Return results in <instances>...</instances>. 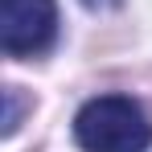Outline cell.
Returning a JSON list of instances; mask_svg holds the SVG:
<instances>
[{"label":"cell","mask_w":152,"mask_h":152,"mask_svg":"<svg viewBox=\"0 0 152 152\" xmlns=\"http://www.w3.org/2000/svg\"><path fill=\"white\" fill-rule=\"evenodd\" d=\"M74 140L82 152H148L152 119L127 95H99L78 107Z\"/></svg>","instance_id":"6da1fadb"},{"label":"cell","mask_w":152,"mask_h":152,"mask_svg":"<svg viewBox=\"0 0 152 152\" xmlns=\"http://www.w3.org/2000/svg\"><path fill=\"white\" fill-rule=\"evenodd\" d=\"M58 37L53 0H0V50L8 58L45 53Z\"/></svg>","instance_id":"7a4b0ae2"},{"label":"cell","mask_w":152,"mask_h":152,"mask_svg":"<svg viewBox=\"0 0 152 152\" xmlns=\"http://www.w3.org/2000/svg\"><path fill=\"white\" fill-rule=\"evenodd\" d=\"M4 103H8V111H4V136H12L17 124H21V95H17V86L4 91Z\"/></svg>","instance_id":"3957f363"}]
</instances>
